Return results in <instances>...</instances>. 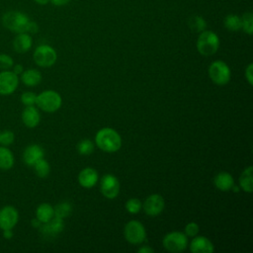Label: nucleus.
Here are the masks:
<instances>
[{"label":"nucleus","instance_id":"f257e3e1","mask_svg":"<svg viewBox=\"0 0 253 253\" xmlns=\"http://www.w3.org/2000/svg\"><path fill=\"white\" fill-rule=\"evenodd\" d=\"M95 143L101 150L113 153L121 148L122 138L115 129L111 127H104L96 133Z\"/></svg>","mask_w":253,"mask_h":253},{"label":"nucleus","instance_id":"f03ea898","mask_svg":"<svg viewBox=\"0 0 253 253\" xmlns=\"http://www.w3.org/2000/svg\"><path fill=\"white\" fill-rule=\"evenodd\" d=\"M30 19L28 16L20 11L6 12L2 17L3 26L11 32L20 34L27 33Z\"/></svg>","mask_w":253,"mask_h":253},{"label":"nucleus","instance_id":"7ed1b4c3","mask_svg":"<svg viewBox=\"0 0 253 253\" xmlns=\"http://www.w3.org/2000/svg\"><path fill=\"white\" fill-rule=\"evenodd\" d=\"M219 46V39L217 35L211 31L201 32L197 41V49L204 56L214 54Z\"/></svg>","mask_w":253,"mask_h":253},{"label":"nucleus","instance_id":"20e7f679","mask_svg":"<svg viewBox=\"0 0 253 253\" xmlns=\"http://www.w3.org/2000/svg\"><path fill=\"white\" fill-rule=\"evenodd\" d=\"M61 97L53 90H46L37 95L36 105L45 113H54L61 107Z\"/></svg>","mask_w":253,"mask_h":253},{"label":"nucleus","instance_id":"39448f33","mask_svg":"<svg viewBox=\"0 0 253 253\" xmlns=\"http://www.w3.org/2000/svg\"><path fill=\"white\" fill-rule=\"evenodd\" d=\"M209 76L213 83L217 85H225L230 80V68L224 61L215 60L211 62L209 67Z\"/></svg>","mask_w":253,"mask_h":253},{"label":"nucleus","instance_id":"423d86ee","mask_svg":"<svg viewBox=\"0 0 253 253\" xmlns=\"http://www.w3.org/2000/svg\"><path fill=\"white\" fill-rule=\"evenodd\" d=\"M33 58L37 65L41 67H50L55 63L57 54L55 49L50 45L42 44L35 49Z\"/></svg>","mask_w":253,"mask_h":253},{"label":"nucleus","instance_id":"0eeeda50","mask_svg":"<svg viewBox=\"0 0 253 253\" xmlns=\"http://www.w3.org/2000/svg\"><path fill=\"white\" fill-rule=\"evenodd\" d=\"M162 244L169 252H182L188 246V236L180 231H173L164 236Z\"/></svg>","mask_w":253,"mask_h":253},{"label":"nucleus","instance_id":"6e6552de","mask_svg":"<svg viewBox=\"0 0 253 253\" xmlns=\"http://www.w3.org/2000/svg\"><path fill=\"white\" fill-rule=\"evenodd\" d=\"M124 235L130 244H140L145 240L146 231L143 224L138 220H130L125 225Z\"/></svg>","mask_w":253,"mask_h":253},{"label":"nucleus","instance_id":"1a4fd4ad","mask_svg":"<svg viewBox=\"0 0 253 253\" xmlns=\"http://www.w3.org/2000/svg\"><path fill=\"white\" fill-rule=\"evenodd\" d=\"M18 85L19 77L13 71L3 70L0 72V95H11L16 91Z\"/></svg>","mask_w":253,"mask_h":253},{"label":"nucleus","instance_id":"9d476101","mask_svg":"<svg viewBox=\"0 0 253 253\" xmlns=\"http://www.w3.org/2000/svg\"><path fill=\"white\" fill-rule=\"evenodd\" d=\"M100 191L107 199H115L120 193V182L113 174H106L101 179Z\"/></svg>","mask_w":253,"mask_h":253},{"label":"nucleus","instance_id":"9b49d317","mask_svg":"<svg viewBox=\"0 0 253 253\" xmlns=\"http://www.w3.org/2000/svg\"><path fill=\"white\" fill-rule=\"evenodd\" d=\"M19 220V212L13 206H4L0 209V229H13Z\"/></svg>","mask_w":253,"mask_h":253},{"label":"nucleus","instance_id":"f8f14e48","mask_svg":"<svg viewBox=\"0 0 253 253\" xmlns=\"http://www.w3.org/2000/svg\"><path fill=\"white\" fill-rule=\"evenodd\" d=\"M164 206L165 202L163 197L158 194H152L145 199L142 207L147 215L156 216L162 212Z\"/></svg>","mask_w":253,"mask_h":253},{"label":"nucleus","instance_id":"ddd939ff","mask_svg":"<svg viewBox=\"0 0 253 253\" xmlns=\"http://www.w3.org/2000/svg\"><path fill=\"white\" fill-rule=\"evenodd\" d=\"M44 151L39 144H30L23 152V160L28 166H34V164L40 159L43 158Z\"/></svg>","mask_w":253,"mask_h":253},{"label":"nucleus","instance_id":"4468645a","mask_svg":"<svg viewBox=\"0 0 253 253\" xmlns=\"http://www.w3.org/2000/svg\"><path fill=\"white\" fill-rule=\"evenodd\" d=\"M64 228L63 218L53 216L49 221L45 223H42L40 226V231L44 236H54L60 233Z\"/></svg>","mask_w":253,"mask_h":253},{"label":"nucleus","instance_id":"2eb2a0df","mask_svg":"<svg viewBox=\"0 0 253 253\" xmlns=\"http://www.w3.org/2000/svg\"><path fill=\"white\" fill-rule=\"evenodd\" d=\"M22 121L27 127H36L41 121L39 110L35 106H26L22 112Z\"/></svg>","mask_w":253,"mask_h":253},{"label":"nucleus","instance_id":"dca6fc26","mask_svg":"<svg viewBox=\"0 0 253 253\" xmlns=\"http://www.w3.org/2000/svg\"><path fill=\"white\" fill-rule=\"evenodd\" d=\"M190 250L193 253H211L214 248L212 243L205 236H194L190 244Z\"/></svg>","mask_w":253,"mask_h":253},{"label":"nucleus","instance_id":"f3484780","mask_svg":"<svg viewBox=\"0 0 253 253\" xmlns=\"http://www.w3.org/2000/svg\"><path fill=\"white\" fill-rule=\"evenodd\" d=\"M98 181V173L91 167L84 168L78 175V182L84 188H92Z\"/></svg>","mask_w":253,"mask_h":253},{"label":"nucleus","instance_id":"a211bd4d","mask_svg":"<svg viewBox=\"0 0 253 253\" xmlns=\"http://www.w3.org/2000/svg\"><path fill=\"white\" fill-rule=\"evenodd\" d=\"M33 44L32 37L28 33H20L13 40L14 50L19 53L27 52Z\"/></svg>","mask_w":253,"mask_h":253},{"label":"nucleus","instance_id":"6ab92c4d","mask_svg":"<svg viewBox=\"0 0 253 253\" xmlns=\"http://www.w3.org/2000/svg\"><path fill=\"white\" fill-rule=\"evenodd\" d=\"M213 184L218 190L226 192L231 190V187L234 185V180L228 172H219L214 176Z\"/></svg>","mask_w":253,"mask_h":253},{"label":"nucleus","instance_id":"aec40b11","mask_svg":"<svg viewBox=\"0 0 253 253\" xmlns=\"http://www.w3.org/2000/svg\"><path fill=\"white\" fill-rule=\"evenodd\" d=\"M21 80L26 86L34 87L41 83L42 73L37 69H27L21 73Z\"/></svg>","mask_w":253,"mask_h":253},{"label":"nucleus","instance_id":"412c9836","mask_svg":"<svg viewBox=\"0 0 253 253\" xmlns=\"http://www.w3.org/2000/svg\"><path fill=\"white\" fill-rule=\"evenodd\" d=\"M54 216V209L50 204L42 203L39 205L36 210V217L42 222L45 223Z\"/></svg>","mask_w":253,"mask_h":253},{"label":"nucleus","instance_id":"4be33fe9","mask_svg":"<svg viewBox=\"0 0 253 253\" xmlns=\"http://www.w3.org/2000/svg\"><path fill=\"white\" fill-rule=\"evenodd\" d=\"M15 162L13 152L7 146H0V169L9 170Z\"/></svg>","mask_w":253,"mask_h":253},{"label":"nucleus","instance_id":"5701e85b","mask_svg":"<svg viewBox=\"0 0 253 253\" xmlns=\"http://www.w3.org/2000/svg\"><path fill=\"white\" fill-rule=\"evenodd\" d=\"M239 185L244 192L252 193L253 191V179H252V166L243 170L239 178Z\"/></svg>","mask_w":253,"mask_h":253},{"label":"nucleus","instance_id":"b1692460","mask_svg":"<svg viewBox=\"0 0 253 253\" xmlns=\"http://www.w3.org/2000/svg\"><path fill=\"white\" fill-rule=\"evenodd\" d=\"M224 26L228 31H231V32H236L241 30V27H242L241 17L234 14L227 15L224 18Z\"/></svg>","mask_w":253,"mask_h":253},{"label":"nucleus","instance_id":"393cba45","mask_svg":"<svg viewBox=\"0 0 253 253\" xmlns=\"http://www.w3.org/2000/svg\"><path fill=\"white\" fill-rule=\"evenodd\" d=\"M34 170L37 174V176H39L40 178H45L48 176L49 172H50V166L49 163L44 159L42 158L39 161H37L34 164Z\"/></svg>","mask_w":253,"mask_h":253},{"label":"nucleus","instance_id":"a878e982","mask_svg":"<svg viewBox=\"0 0 253 253\" xmlns=\"http://www.w3.org/2000/svg\"><path fill=\"white\" fill-rule=\"evenodd\" d=\"M189 27L190 29L195 32V33H201L203 31L206 30V27H207V23L205 21V19L201 16H192L190 19H189Z\"/></svg>","mask_w":253,"mask_h":253},{"label":"nucleus","instance_id":"bb28decb","mask_svg":"<svg viewBox=\"0 0 253 253\" xmlns=\"http://www.w3.org/2000/svg\"><path fill=\"white\" fill-rule=\"evenodd\" d=\"M54 209V216L64 218L70 214L72 211V207L68 202H62L55 206Z\"/></svg>","mask_w":253,"mask_h":253},{"label":"nucleus","instance_id":"cd10ccee","mask_svg":"<svg viewBox=\"0 0 253 253\" xmlns=\"http://www.w3.org/2000/svg\"><path fill=\"white\" fill-rule=\"evenodd\" d=\"M242 27L241 29L249 36L253 33V15L251 12H246L241 17Z\"/></svg>","mask_w":253,"mask_h":253},{"label":"nucleus","instance_id":"c85d7f7f","mask_svg":"<svg viewBox=\"0 0 253 253\" xmlns=\"http://www.w3.org/2000/svg\"><path fill=\"white\" fill-rule=\"evenodd\" d=\"M94 150V143L90 139H82L77 144V151L82 155H89Z\"/></svg>","mask_w":253,"mask_h":253},{"label":"nucleus","instance_id":"c756f323","mask_svg":"<svg viewBox=\"0 0 253 253\" xmlns=\"http://www.w3.org/2000/svg\"><path fill=\"white\" fill-rule=\"evenodd\" d=\"M142 208V204L141 202L136 199V198H130L129 200L126 201V211L131 213V214H134V213H137L140 211Z\"/></svg>","mask_w":253,"mask_h":253},{"label":"nucleus","instance_id":"7c9ffc66","mask_svg":"<svg viewBox=\"0 0 253 253\" xmlns=\"http://www.w3.org/2000/svg\"><path fill=\"white\" fill-rule=\"evenodd\" d=\"M15 134L12 130L4 129L0 131V144L2 146H9L14 142Z\"/></svg>","mask_w":253,"mask_h":253},{"label":"nucleus","instance_id":"2f4dec72","mask_svg":"<svg viewBox=\"0 0 253 253\" xmlns=\"http://www.w3.org/2000/svg\"><path fill=\"white\" fill-rule=\"evenodd\" d=\"M36 100H37V94L32 92V91L24 92L21 95V102L25 106H35L36 105Z\"/></svg>","mask_w":253,"mask_h":253},{"label":"nucleus","instance_id":"473e14b6","mask_svg":"<svg viewBox=\"0 0 253 253\" xmlns=\"http://www.w3.org/2000/svg\"><path fill=\"white\" fill-rule=\"evenodd\" d=\"M14 65L13 58L6 53L0 54V69L2 70H9Z\"/></svg>","mask_w":253,"mask_h":253},{"label":"nucleus","instance_id":"72a5a7b5","mask_svg":"<svg viewBox=\"0 0 253 253\" xmlns=\"http://www.w3.org/2000/svg\"><path fill=\"white\" fill-rule=\"evenodd\" d=\"M200 228L199 225L196 222H189L186 226H185V234L188 237H194L196 235H198Z\"/></svg>","mask_w":253,"mask_h":253},{"label":"nucleus","instance_id":"f704fd0d","mask_svg":"<svg viewBox=\"0 0 253 253\" xmlns=\"http://www.w3.org/2000/svg\"><path fill=\"white\" fill-rule=\"evenodd\" d=\"M245 78L250 85L253 84V64L250 63L245 69Z\"/></svg>","mask_w":253,"mask_h":253},{"label":"nucleus","instance_id":"c9c22d12","mask_svg":"<svg viewBox=\"0 0 253 253\" xmlns=\"http://www.w3.org/2000/svg\"><path fill=\"white\" fill-rule=\"evenodd\" d=\"M12 68H13V72H14L15 74H17V75L21 74V73L24 71V67H23V65H21V64L13 65Z\"/></svg>","mask_w":253,"mask_h":253},{"label":"nucleus","instance_id":"e433bc0d","mask_svg":"<svg viewBox=\"0 0 253 253\" xmlns=\"http://www.w3.org/2000/svg\"><path fill=\"white\" fill-rule=\"evenodd\" d=\"M137 252H138V253H152V252H154V250H153L151 247L145 245V246L140 247V248L137 250Z\"/></svg>","mask_w":253,"mask_h":253},{"label":"nucleus","instance_id":"4c0bfd02","mask_svg":"<svg viewBox=\"0 0 253 253\" xmlns=\"http://www.w3.org/2000/svg\"><path fill=\"white\" fill-rule=\"evenodd\" d=\"M51 1V3L55 6H63L66 5L70 0H49Z\"/></svg>","mask_w":253,"mask_h":253},{"label":"nucleus","instance_id":"58836bf2","mask_svg":"<svg viewBox=\"0 0 253 253\" xmlns=\"http://www.w3.org/2000/svg\"><path fill=\"white\" fill-rule=\"evenodd\" d=\"M3 231V236L6 238V239H10L13 237V231L12 229H7V230H2Z\"/></svg>","mask_w":253,"mask_h":253},{"label":"nucleus","instance_id":"ea45409f","mask_svg":"<svg viewBox=\"0 0 253 253\" xmlns=\"http://www.w3.org/2000/svg\"><path fill=\"white\" fill-rule=\"evenodd\" d=\"M32 225L34 226V227H36V228H40V226L42 225V222L36 217V218H34V219H32Z\"/></svg>","mask_w":253,"mask_h":253},{"label":"nucleus","instance_id":"a19ab883","mask_svg":"<svg viewBox=\"0 0 253 253\" xmlns=\"http://www.w3.org/2000/svg\"><path fill=\"white\" fill-rule=\"evenodd\" d=\"M35 2H37L38 4H40V5H45V4H47V2L49 1V0H34Z\"/></svg>","mask_w":253,"mask_h":253},{"label":"nucleus","instance_id":"79ce46f5","mask_svg":"<svg viewBox=\"0 0 253 253\" xmlns=\"http://www.w3.org/2000/svg\"><path fill=\"white\" fill-rule=\"evenodd\" d=\"M231 189L233 190L234 193H236V192L238 193V192H239V187H237V186H234V185H233V186L231 187Z\"/></svg>","mask_w":253,"mask_h":253}]
</instances>
